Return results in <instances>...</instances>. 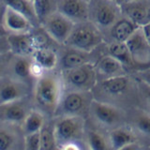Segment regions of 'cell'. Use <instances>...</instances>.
<instances>
[{"mask_svg":"<svg viewBox=\"0 0 150 150\" xmlns=\"http://www.w3.org/2000/svg\"><path fill=\"white\" fill-rule=\"evenodd\" d=\"M64 86L58 69L45 71L36 80L34 86V100L36 104L47 116H54Z\"/></svg>","mask_w":150,"mask_h":150,"instance_id":"cell-1","label":"cell"},{"mask_svg":"<svg viewBox=\"0 0 150 150\" xmlns=\"http://www.w3.org/2000/svg\"><path fill=\"white\" fill-rule=\"evenodd\" d=\"M54 131L56 148L79 150L86 148V120L82 116H55Z\"/></svg>","mask_w":150,"mask_h":150,"instance_id":"cell-2","label":"cell"},{"mask_svg":"<svg viewBox=\"0 0 150 150\" xmlns=\"http://www.w3.org/2000/svg\"><path fill=\"white\" fill-rule=\"evenodd\" d=\"M103 35L98 28L87 20L74 23L73 28L64 45L80 51L91 53L104 43Z\"/></svg>","mask_w":150,"mask_h":150,"instance_id":"cell-3","label":"cell"},{"mask_svg":"<svg viewBox=\"0 0 150 150\" xmlns=\"http://www.w3.org/2000/svg\"><path fill=\"white\" fill-rule=\"evenodd\" d=\"M64 90L92 92L98 83L94 63H87L76 68L60 70Z\"/></svg>","mask_w":150,"mask_h":150,"instance_id":"cell-4","label":"cell"},{"mask_svg":"<svg viewBox=\"0 0 150 150\" xmlns=\"http://www.w3.org/2000/svg\"><path fill=\"white\" fill-rule=\"evenodd\" d=\"M88 115L92 117L95 123L108 129L126 124L127 112L117 105L110 102L98 100L93 98L89 106Z\"/></svg>","mask_w":150,"mask_h":150,"instance_id":"cell-5","label":"cell"},{"mask_svg":"<svg viewBox=\"0 0 150 150\" xmlns=\"http://www.w3.org/2000/svg\"><path fill=\"white\" fill-rule=\"evenodd\" d=\"M92 100V92L64 90L53 117L63 115L84 117L88 115Z\"/></svg>","mask_w":150,"mask_h":150,"instance_id":"cell-6","label":"cell"},{"mask_svg":"<svg viewBox=\"0 0 150 150\" xmlns=\"http://www.w3.org/2000/svg\"><path fill=\"white\" fill-rule=\"evenodd\" d=\"M121 15L120 4L111 0H88V20L101 33L106 31Z\"/></svg>","mask_w":150,"mask_h":150,"instance_id":"cell-7","label":"cell"},{"mask_svg":"<svg viewBox=\"0 0 150 150\" xmlns=\"http://www.w3.org/2000/svg\"><path fill=\"white\" fill-rule=\"evenodd\" d=\"M136 82L129 74L121 75L98 81L93 88L92 95L97 94L98 98H112V100L130 96L136 90Z\"/></svg>","mask_w":150,"mask_h":150,"instance_id":"cell-8","label":"cell"},{"mask_svg":"<svg viewBox=\"0 0 150 150\" xmlns=\"http://www.w3.org/2000/svg\"><path fill=\"white\" fill-rule=\"evenodd\" d=\"M134 63L135 71H144L149 69L150 41L137 27L135 31L125 41Z\"/></svg>","mask_w":150,"mask_h":150,"instance_id":"cell-9","label":"cell"},{"mask_svg":"<svg viewBox=\"0 0 150 150\" xmlns=\"http://www.w3.org/2000/svg\"><path fill=\"white\" fill-rule=\"evenodd\" d=\"M74 23L58 11H54L40 23L50 39L58 45H64L71 32Z\"/></svg>","mask_w":150,"mask_h":150,"instance_id":"cell-10","label":"cell"},{"mask_svg":"<svg viewBox=\"0 0 150 150\" xmlns=\"http://www.w3.org/2000/svg\"><path fill=\"white\" fill-rule=\"evenodd\" d=\"M63 48L60 50L58 54V65L57 69L59 70H66L72 68H76L79 66L87 63H96L98 57L95 55L96 51L91 52V53H86V52L80 51L77 49L71 48V47L61 45Z\"/></svg>","mask_w":150,"mask_h":150,"instance_id":"cell-11","label":"cell"},{"mask_svg":"<svg viewBox=\"0 0 150 150\" xmlns=\"http://www.w3.org/2000/svg\"><path fill=\"white\" fill-rule=\"evenodd\" d=\"M107 138L110 149L122 150L141 147L138 142V135L127 124L110 129Z\"/></svg>","mask_w":150,"mask_h":150,"instance_id":"cell-12","label":"cell"},{"mask_svg":"<svg viewBox=\"0 0 150 150\" xmlns=\"http://www.w3.org/2000/svg\"><path fill=\"white\" fill-rule=\"evenodd\" d=\"M28 93L29 86L27 83L11 76L0 77V105L26 98Z\"/></svg>","mask_w":150,"mask_h":150,"instance_id":"cell-13","label":"cell"},{"mask_svg":"<svg viewBox=\"0 0 150 150\" xmlns=\"http://www.w3.org/2000/svg\"><path fill=\"white\" fill-rule=\"evenodd\" d=\"M121 14L136 26L150 23L149 0H130L120 4Z\"/></svg>","mask_w":150,"mask_h":150,"instance_id":"cell-14","label":"cell"},{"mask_svg":"<svg viewBox=\"0 0 150 150\" xmlns=\"http://www.w3.org/2000/svg\"><path fill=\"white\" fill-rule=\"evenodd\" d=\"M56 11L74 23L88 20L87 0H56Z\"/></svg>","mask_w":150,"mask_h":150,"instance_id":"cell-15","label":"cell"},{"mask_svg":"<svg viewBox=\"0 0 150 150\" xmlns=\"http://www.w3.org/2000/svg\"><path fill=\"white\" fill-rule=\"evenodd\" d=\"M26 98L0 105V121L21 126L28 112L32 109L25 100Z\"/></svg>","mask_w":150,"mask_h":150,"instance_id":"cell-16","label":"cell"},{"mask_svg":"<svg viewBox=\"0 0 150 150\" xmlns=\"http://www.w3.org/2000/svg\"><path fill=\"white\" fill-rule=\"evenodd\" d=\"M1 23L8 34H22L34 30L35 26L22 14L6 7L1 19Z\"/></svg>","mask_w":150,"mask_h":150,"instance_id":"cell-17","label":"cell"},{"mask_svg":"<svg viewBox=\"0 0 150 150\" xmlns=\"http://www.w3.org/2000/svg\"><path fill=\"white\" fill-rule=\"evenodd\" d=\"M95 69L98 82L101 81V80L129 74V70L119 61H117L107 54H101L98 58L95 63Z\"/></svg>","mask_w":150,"mask_h":150,"instance_id":"cell-18","label":"cell"},{"mask_svg":"<svg viewBox=\"0 0 150 150\" xmlns=\"http://www.w3.org/2000/svg\"><path fill=\"white\" fill-rule=\"evenodd\" d=\"M9 53L12 55L31 57L36 49V40L33 31L22 34H8Z\"/></svg>","mask_w":150,"mask_h":150,"instance_id":"cell-19","label":"cell"},{"mask_svg":"<svg viewBox=\"0 0 150 150\" xmlns=\"http://www.w3.org/2000/svg\"><path fill=\"white\" fill-rule=\"evenodd\" d=\"M137 27L129 19L121 15L106 31L102 33L103 39L105 42H125Z\"/></svg>","mask_w":150,"mask_h":150,"instance_id":"cell-20","label":"cell"},{"mask_svg":"<svg viewBox=\"0 0 150 150\" xmlns=\"http://www.w3.org/2000/svg\"><path fill=\"white\" fill-rule=\"evenodd\" d=\"M31 62L32 58L29 56H19L11 54L8 66V70L11 74L9 76L19 80V81L27 83L28 80L32 79L30 75Z\"/></svg>","mask_w":150,"mask_h":150,"instance_id":"cell-21","label":"cell"},{"mask_svg":"<svg viewBox=\"0 0 150 150\" xmlns=\"http://www.w3.org/2000/svg\"><path fill=\"white\" fill-rule=\"evenodd\" d=\"M31 58L41 66L45 71L57 69L58 54L49 45L38 46L32 54Z\"/></svg>","mask_w":150,"mask_h":150,"instance_id":"cell-22","label":"cell"},{"mask_svg":"<svg viewBox=\"0 0 150 150\" xmlns=\"http://www.w3.org/2000/svg\"><path fill=\"white\" fill-rule=\"evenodd\" d=\"M104 46L107 54L111 55L112 57H114L117 61H119L128 70L129 69L135 70L134 63L125 42H116V41L104 42Z\"/></svg>","mask_w":150,"mask_h":150,"instance_id":"cell-23","label":"cell"},{"mask_svg":"<svg viewBox=\"0 0 150 150\" xmlns=\"http://www.w3.org/2000/svg\"><path fill=\"white\" fill-rule=\"evenodd\" d=\"M46 121V115L40 111L39 109H32L28 112V114L23 119V123L21 124L22 133L23 135L28 133H33L40 131L43 127Z\"/></svg>","mask_w":150,"mask_h":150,"instance_id":"cell-24","label":"cell"},{"mask_svg":"<svg viewBox=\"0 0 150 150\" xmlns=\"http://www.w3.org/2000/svg\"><path fill=\"white\" fill-rule=\"evenodd\" d=\"M6 7L12 8L13 11L22 14L29 20L35 27L40 26V23L36 17L33 2L28 0H3Z\"/></svg>","mask_w":150,"mask_h":150,"instance_id":"cell-25","label":"cell"},{"mask_svg":"<svg viewBox=\"0 0 150 150\" xmlns=\"http://www.w3.org/2000/svg\"><path fill=\"white\" fill-rule=\"evenodd\" d=\"M132 116V124L129 126L138 136H142L144 139H149L150 134V115L149 111L144 109H137Z\"/></svg>","mask_w":150,"mask_h":150,"instance_id":"cell-26","label":"cell"},{"mask_svg":"<svg viewBox=\"0 0 150 150\" xmlns=\"http://www.w3.org/2000/svg\"><path fill=\"white\" fill-rule=\"evenodd\" d=\"M86 148L92 150L110 149L107 136L95 129H86Z\"/></svg>","mask_w":150,"mask_h":150,"instance_id":"cell-27","label":"cell"},{"mask_svg":"<svg viewBox=\"0 0 150 150\" xmlns=\"http://www.w3.org/2000/svg\"><path fill=\"white\" fill-rule=\"evenodd\" d=\"M33 7L39 23L43 22L52 13L56 11V0H34Z\"/></svg>","mask_w":150,"mask_h":150,"instance_id":"cell-28","label":"cell"},{"mask_svg":"<svg viewBox=\"0 0 150 150\" xmlns=\"http://www.w3.org/2000/svg\"><path fill=\"white\" fill-rule=\"evenodd\" d=\"M40 150H50L56 148L55 137L54 131V121H45L43 127L40 130Z\"/></svg>","mask_w":150,"mask_h":150,"instance_id":"cell-29","label":"cell"},{"mask_svg":"<svg viewBox=\"0 0 150 150\" xmlns=\"http://www.w3.org/2000/svg\"><path fill=\"white\" fill-rule=\"evenodd\" d=\"M18 135L11 129L0 127V150L12 149L18 144Z\"/></svg>","mask_w":150,"mask_h":150,"instance_id":"cell-30","label":"cell"},{"mask_svg":"<svg viewBox=\"0 0 150 150\" xmlns=\"http://www.w3.org/2000/svg\"><path fill=\"white\" fill-rule=\"evenodd\" d=\"M23 147L26 150H40V131L23 135Z\"/></svg>","mask_w":150,"mask_h":150,"instance_id":"cell-31","label":"cell"},{"mask_svg":"<svg viewBox=\"0 0 150 150\" xmlns=\"http://www.w3.org/2000/svg\"><path fill=\"white\" fill-rule=\"evenodd\" d=\"M44 72H45V70L43 69V68H42L41 66H40L38 63H36L35 61L32 59L31 66H30V75H31V78L37 80L38 78H40Z\"/></svg>","mask_w":150,"mask_h":150,"instance_id":"cell-32","label":"cell"},{"mask_svg":"<svg viewBox=\"0 0 150 150\" xmlns=\"http://www.w3.org/2000/svg\"><path fill=\"white\" fill-rule=\"evenodd\" d=\"M11 54H0V77L4 75V73L8 70V66L9 59H11Z\"/></svg>","mask_w":150,"mask_h":150,"instance_id":"cell-33","label":"cell"},{"mask_svg":"<svg viewBox=\"0 0 150 150\" xmlns=\"http://www.w3.org/2000/svg\"><path fill=\"white\" fill-rule=\"evenodd\" d=\"M7 36L0 37V54H9V47H8Z\"/></svg>","mask_w":150,"mask_h":150,"instance_id":"cell-34","label":"cell"},{"mask_svg":"<svg viewBox=\"0 0 150 150\" xmlns=\"http://www.w3.org/2000/svg\"><path fill=\"white\" fill-rule=\"evenodd\" d=\"M5 8H6V5H5L3 0H0V23H1V19H2Z\"/></svg>","mask_w":150,"mask_h":150,"instance_id":"cell-35","label":"cell"},{"mask_svg":"<svg viewBox=\"0 0 150 150\" xmlns=\"http://www.w3.org/2000/svg\"><path fill=\"white\" fill-rule=\"evenodd\" d=\"M7 35H8L7 31L5 30V28H4V27H3V25H2V23H0V37L7 36Z\"/></svg>","mask_w":150,"mask_h":150,"instance_id":"cell-36","label":"cell"},{"mask_svg":"<svg viewBox=\"0 0 150 150\" xmlns=\"http://www.w3.org/2000/svg\"><path fill=\"white\" fill-rule=\"evenodd\" d=\"M111 1H114V2H115V3H117V4H121L122 0H111Z\"/></svg>","mask_w":150,"mask_h":150,"instance_id":"cell-37","label":"cell"},{"mask_svg":"<svg viewBox=\"0 0 150 150\" xmlns=\"http://www.w3.org/2000/svg\"><path fill=\"white\" fill-rule=\"evenodd\" d=\"M124 1H130V0H122V2H124ZM121 2V3H122Z\"/></svg>","mask_w":150,"mask_h":150,"instance_id":"cell-38","label":"cell"},{"mask_svg":"<svg viewBox=\"0 0 150 150\" xmlns=\"http://www.w3.org/2000/svg\"><path fill=\"white\" fill-rule=\"evenodd\" d=\"M28 1H31V2H33V1H34V0H28Z\"/></svg>","mask_w":150,"mask_h":150,"instance_id":"cell-39","label":"cell"},{"mask_svg":"<svg viewBox=\"0 0 150 150\" xmlns=\"http://www.w3.org/2000/svg\"><path fill=\"white\" fill-rule=\"evenodd\" d=\"M87 1H88V0H87Z\"/></svg>","mask_w":150,"mask_h":150,"instance_id":"cell-40","label":"cell"}]
</instances>
